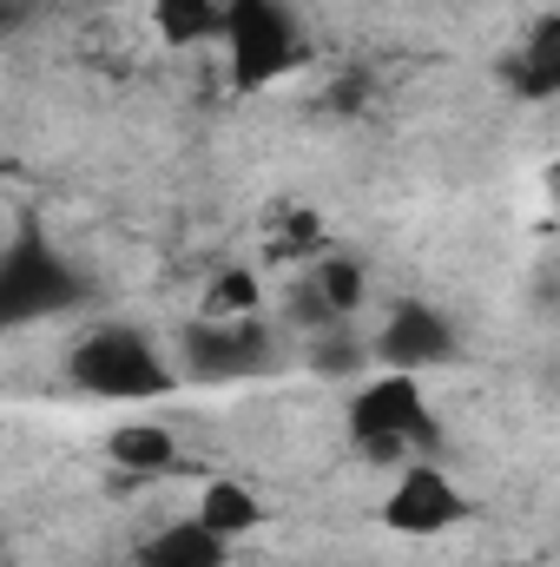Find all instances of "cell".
Returning a JSON list of instances; mask_svg holds the SVG:
<instances>
[{"instance_id": "30bf717a", "label": "cell", "mask_w": 560, "mask_h": 567, "mask_svg": "<svg viewBox=\"0 0 560 567\" xmlns=\"http://www.w3.org/2000/svg\"><path fill=\"white\" fill-rule=\"evenodd\" d=\"M515 93H528V100H554L560 93V13H548L528 33V47L515 53Z\"/></svg>"}, {"instance_id": "7a4b0ae2", "label": "cell", "mask_w": 560, "mask_h": 567, "mask_svg": "<svg viewBox=\"0 0 560 567\" xmlns=\"http://www.w3.org/2000/svg\"><path fill=\"white\" fill-rule=\"evenodd\" d=\"M350 435H356V449H363L370 462H396V455H409L416 442H435V416H428V403H422V383L403 377V370L363 383V390L350 396Z\"/></svg>"}, {"instance_id": "3957f363", "label": "cell", "mask_w": 560, "mask_h": 567, "mask_svg": "<svg viewBox=\"0 0 560 567\" xmlns=\"http://www.w3.org/2000/svg\"><path fill=\"white\" fill-rule=\"evenodd\" d=\"M80 297H86L80 271H73L66 258H53V245H46V238L20 231V238L7 245V258H0V317H7V323L53 317V310L80 303Z\"/></svg>"}, {"instance_id": "8fae6325", "label": "cell", "mask_w": 560, "mask_h": 567, "mask_svg": "<svg viewBox=\"0 0 560 567\" xmlns=\"http://www.w3.org/2000/svg\"><path fill=\"white\" fill-rule=\"evenodd\" d=\"M145 567H225V535H211L198 515H191V522H172V528L145 548Z\"/></svg>"}, {"instance_id": "8992f818", "label": "cell", "mask_w": 560, "mask_h": 567, "mask_svg": "<svg viewBox=\"0 0 560 567\" xmlns=\"http://www.w3.org/2000/svg\"><path fill=\"white\" fill-rule=\"evenodd\" d=\"M468 508H475V502H468L442 468L409 462V468L396 475L390 502H383V522H390L396 535H448L455 522H468Z\"/></svg>"}, {"instance_id": "2e32d148", "label": "cell", "mask_w": 560, "mask_h": 567, "mask_svg": "<svg viewBox=\"0 0 560 567\" xmlns=\"http://www.w3.org/2000/svg\"><path fill=\"white\" fill-rule=\"evenodd\" d=\"M323 106H330V113H363V106H370V73H343V80L323 93Z\"/></svg>"}, {"instance_id": "9c48e42d", "label": "cell", "mask_w": 560, "mask_h": 567, "mask_svg": "<svg viewBox=\"0 0 560 567\" xmlns=\"http://www.w3.org/2000/svg\"><path fill=\"white\" fill-rule=\"evenodd\" d=\"M231 0H152V27L165 47H198L211 33H225Z\"/></svg>"}, {"instance_id": "ba28073f", "label": "cell", "mask_w": 560, "mask_h": 567, "mask_svg": "<svg viewBox=\"0 0 560 567\" xmlns=\"http://www.w3.org/2000/svg\"><path fill=\"white\" fill-rule=\"evenodd\" d=\"M198 522L211 528V535H251V528H265V495H251L245 482H205V495H198Z\"/></svg>"}, {"instance_id": "4fadbf2b", "label": "cell", "mask_w": 560, "mask_h": 567, "mask_svg": "<svg viewBox=\"0 0 560 567\" xmlns=\"http://www.w3.org/2000/svg\"><path fill=\"white\" fill-rule=\"evenodd\" d=\"M310 284H317V297L330 303V317H336V323H343V317H356V303L370 297L363 265H350V258H323V265L310 271Z\"/></svg>"}, {"instance_id": "5bb4252c", "label": "cell", "mask_w": 560, "mask_h": 567, "mask_svg": "<svg viewBox=\"0 0 560 567\" xmlns=\"http://www.w3.org/2000/svg\"><path fill=\"white\" fill-rule=\"evenodd\" d=\"M258 310V284L245 271H225V278L205 290V317H251Z\"/></svg>"}, {"instance_id": "5b68a950", "label": "cell", "mask_w": 560, "mask_h": 567, "mask_svg": "<svg viewBox=\"0 0 560 567\" xmlns=\"http://www.w3.org/2000/svg\"><path fill=\"white\" fill-rule=\"evenodd\" d=\"M178 350H185V377H198V383H231V377H251V370L271 363V343L245 317L238 323L231 317H205V323H191L178 337Z\"/></svg>"}, {"instance_id": "52a82bcc", "label": "cell", "mask_w": 560, "mask_h": 567, "mask_svg": "<svg viewBox=\"0 0 560 567\" xmlns=\"http://www.w3.org/2000/svg\"><path fill=\"white\" fill-rule=\"evenodd\" d=\"M376 357H383L390 370H403V377L435 370V363H448V357H455V323H448L442 310H428V303H403V310L383 323Z\"/></svg>"}, {"instance_id": "9a60e30c", "label": "cell", "mask_w": 560, "mask_h": 567, "mask_svg": "<svg viewBox=\"0 0 560 567\" xmlns=\"http://www.w3.org/2000/svg\"><path fill=\"white\" fill-rule=\"evenodd\" d=\"M310 363H317V370H330V377H343V370H356V363H363V343H350L343 330H323V337L310 343Z\"/></svg>"}, {"instance_id": "e0dca14e", "label": "cell", "mask_w": 560, "mask_h": 567, "mask_svg": "<svg viewBox=\"0 0 560 567\" xmlns=\"http://www.w3.org/2000/svg\"><path fill=\"white\" fill-rule=\"evenodd\" d=\"M495 567H515V561H495Z\"/></svg>"}, {"instance_id": "277c9868", "label": "cell", "mask_w": 560, "mask_h": 567, "mask_svg": "<svg viewBox=\"0 0 560 567\" xmlns=\"http://www.w3.org/2000/svg\"><path fill=\"white\" fill-rule=\"evenodd\" d=\"M225 47H231V73L238 86H271L303 60L297 20L283 0H231L225 13Z\"/></svg>"}, {"instance_id": "6da1fadb", "label": "cell", "mask_w": 560, "mask_h": 567, "mask_svg": "<svg viewBox=\"0 0 560 567\" xmlns=\"http://www.w3.org/2000/svg\"><path fill=\"white\" fill-rule=\"evenodd\" d=\"M66 377H73L86 396H113V403L172 390V370L158 363V350L145 343L139 330H126V323H106V330L80 337L73 357H66Z\"/></svg>"}, {"instance_id": "7c38bea8", "label": "cell", "mask_w": 560, "mask_h": 567, "mask_svg": "<svg viewBox=\"0 0 560 567\" xmlns=\"http://www.w3.org/2000/svg\"><path fill=\"white\" fill-rule=\"evenodd\" d=\"M106 455L120 468H133V475H158V468L178 462V442H172V429H158V423H126L106 435Z\"/></svg>"}]
</instances>
